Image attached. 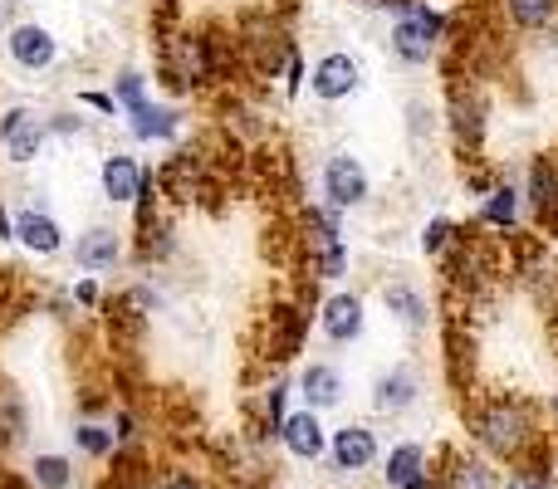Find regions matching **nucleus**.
<instances>
[{"mask_svg": "<svg viewBox=\"0 0 558 489\" xmlns=\"http://www.w3.org/2000/svg\"><path fill=\"white\" fill-rule=\"evenodd\" d=\"M465 441L495 465H514L544 445V416L539 402L524 392H475L465 396Z\"/></svg>", "mask_w": 558, "mask_h": 489, "instance_id": "nucleus-1", "label": "nucleus"}, {"mask_svg": "<svg viewBox=\"0 0 558 489\" xmlns=\"http://www.w3.org/2000/svg\"><path fill=\"white\" fill-rule=\"evenodd\" d=\"M490 94H485V78L471 74H446V103H441V133L446 143L456 147V162L475 167L490 162L485 157V143H490Z\"/></svg>", "mask_w": 558, "mask_h": 489, "instance_id": "nucleus-2", "label": "nucleus"}, {"mask_svg": "<svg viewBox=\"0 0 558 489\" xmlns=\"http://www.w3.org/2000/svg\"><path fill=\"white\" fill-rule=\"evenodd\" d=\"M446 29H451V10L432 5V0H407L402 10H392L387 54L397 69H432L446 49Z\"/></svg>", "mask_w": 558, "mask_h": 489, "instance_id": "nucleus-3", "label": "nucleus"}, {"mask_svg": "<svg viewBox=\"0 0 558 489\" xmlns=\"http://www.w3.org/2000/svg\"><path fill=\"white\" fill-rule=\"evenodd\" d=\"M235 49H241V64L255 78H275L284 54L294 49V35L279 15H245L241 29H235Z\"/></svg>", "mask_w": 558, "mask_h": 489, "instance_id": "nucleus-4", "label": "nucleus"}, {"mask_svg": "<svg viewBox=\"0 0 558 489\" xmlns=\"http://www.w3.org/2000/svg\"><path fill=\"white\" fill-rule=\"evenodd\" d=\"M318 196H324V206H333V211H363L367 201H373V176H367L363 157L357 152H328L324 162H318Z\"/></svg>", "mask_w": 558, "mask_h": 489, "instance_id": "nucleus-5", "label": "nucleus"}, {"mask_svg": "<svg viewBox=\"0 0 558 489\" xmlns=\"http://www.w3.org/2000/svg\"><path fill=\"white\" fill-rule=\"evenodd\" d=\"M49 147L45 108L35 103H5L0 108V157L10 167H35Z\"/></svg>", "mask_w": 558, "mask_h": 489, "instance_id": "nucleus-6", "label": "nucleus"}, {"mask_svg": "<svg viewBox=\"0 0 558 489\" xmlns=\"http://www.w3.org/2000/svg\"><path fill=\"white\" fill-rule=\"evenodd\" d=\"M0 45H5L10 69H20V74H49V69H59V59H64V39H59L45 20H10Z\"/></svg>", "mask_w": 558, "mask_h": 489, "instance_id": "nucleus-7", "label": "nucleus"}, {"mask_svg": "<svg viewBox=\"0 0 558 489\" xmlns=\"http://www.w3.org/2000/svg\"><path fill=\"white\" fill-rule=\"evenodd\" d=\"M524 216L539 241H558V152H534L524 167Z\"/></svg>", "mask_w": 558, "mask_h": 489, "instance_id": "nucleus-8", "label": "nucleus"}, {"mask_svg": "<svg viewBox=\"0 0 558 489\" xmlns=\"http://www.w3.org/2000/svg\"><path fill=\"white\" fill-rule=\"evenodd\" d=\"M308 94L324 108L348 103L353 94H363V59L353 49H324V54L308 64Z\"/></svg>", "mask_w": 558, "mask_h": 489, "instance_id": "nucleus-9", "label": "nucleus"}, {"mask_svg": "<svg viewBox=\"0 0 558 489\" xmlns=\"http://www.w3.org/2000/svg\"><path fill=\"white\" fill-rule=\"evenodd\" d=\"M422 396H426V372L412 357L383 367V372L373 377V387H367V406H373L377 416H407L412 406H422Z\"/></svg>", "mask_w": 558, "mask_h": 489, "instance_id": "nucleus-10", "label": "nucleus"}, {"mask_svg": "<svg viewBox=\"0 0 558 489\" xmlns=\"http://www.w3.org/2000/svg\"><path fill=\"white\" fill-rule=\"evenodd\" d=\"M314 318H318V333H324L333 347H353V343H363V333H367V298L357 294V289L333 284L324 298H318Z\"/></svg>", "mask_w": 558, "mask_h": 489, "instance_id": "nucleus-11", "label": "nucleus"}, {"mask_svg": "<svg viewBox=\"0 0 558 489\" xmlns=\"http://www.w3.org/2000/svg\"><path fill=\"white\" fill-rule=\"evenodd\" d=\"M432 470L436 489H505V470L495 461H485L475 445H441Z\"/></svg>", "mask_w": 558, "mask_h": 489, "instance_id": "nucleus-12", "label": "nucleus"}, {"mask_svg": "<svg viewBox=\"0 0 558 489\" xmlns=\"http://www.w3.org/2000/svg\"><path fill=\"white\" fill-rule=\"evenodd\" d=\"M69 259H74L78 274L104 279L128 259V235L118 231L113 221H94V225H84V231L69 241Z\"/></svg>", "mask_w": 558, "mask_h": 489, "instance_id": "nucleus-13", "label": "nucleus"}, {"mask_svg": "<svg viewBox=\"0 0 558 489\" xmlns=\"http://www.w3.org/2000/svg\"><path fill=\"white\" fill-rule=\"evenodd\" d=\"M10 231H15V245L29 249L35 259H54L69 249L64 221H59L49 206H29V201L15 206V211H10Z\"/></svg>", "mask_w": 558, "mask_h": 489, "instance_id": "nucleus-14", "label": "nucleus"}, {"mask_svg": "<svg viewBox=\"0 0 558 489\" xmlns=\"http://www.w3.org/2000/svg\"><path fill=\"white\" fill-rule=\"evenodd\" d=\"M328 470L338 475H363L377 465V455H383V441H377V431L367 421H348L338 426L333 436H328Z\"/></svg>", "mask_w": 558, "mask_h": 489, "instance_id": "nucleus-15", "label": "nucleus"}, {"mask_svg": "<svg viewBox=\"0 0 558 489\" xmlns=\"http://www.w3.org/2000/svg\"><path fill=\"white\" fill-rule=\"evenodd\" d=\"M123 123H128V137H133L137 147H147V143H177V137L186 133V113L177 103H167V98H147V103L128 108Z\"/></svg>", "mask_w": 558, "mask_h": 489, "instance_id": "nucleus-16", "label": "nucleus"}, {"mask_svg": "<svg viewBox=\"0 0 558 489\" xmlns=\"http://www.w3.org/2000/svg\"><path fill=\"white\" fill-rule=\"evenodd\" d=\"M308 318L314 314H304V304H279L265 314V363H294L299 357V347H304V333H308Z\"/></svg>", "mask_w": 558, "mask_h": 489, "instance_id": "nucleus-17", "label": "nucleus"}, {"mask_svg": "<svg viewBox=\"0 0 558 489\" xmlns=\"http://www.w3.org/2000/svg\"><path fill=\"white\" fill-rule=\"evenodd\" d=\"M481 225L495 235H514L524 225V192L514 172H495V182L481 192Z\"/></svg>", "mask_w": 558, "mask_h": 489, "instance_id": "nucleus-18", "label": "nucleus"}, {"mask_svg": "<svg viewBox=\"0 0 558 489\" xmlns=\"http://www.w3.org/2000/svg\"><path fill=\"white\" fill-rule=\"evenodd\" d=\"M377 298H383L387 318H392L397 328H407V333H426V328L436 323L432 298H426V289L412 284V279H387Z\"/></svg>", "mask_w": 558, "mask_h": 489, "instance_id": "nucleus-19", "label": "nucleus"}, {"mask_svg": "<svg viewBox=\"0 0 558 489\" xmlns=\"http://www.w3.org/2000/svg\"><path fill=\"white\" fill-rule=\"evenodd\" d=\"M294 392L308 412L324 416L348 402V377H343V367H333V363H304L294 377Z\"/></svg>", "mask_w": 558, "mask_h": 489, "instance_id": "nucleus-20", "label": "nucleus"}, {"mask_svg": "<svg viewBox=\"0 0 558 489\" xmlns=\"http://www.w3.org/2000/svg\"><path fill=\"white\" fill-rule=\"evenodd\" d=\"M275 441L284 445V455H294V461H304V465L324 461V451H328V431H324V421H318V412H308V406H289Z\"/></svg>", "mask_w": 558, "mask_h": 489, "instance_id": "nucleus-21", "label": "nucleus"}, {"mask_svg": "<svg viewBox=\"0 0 558 489\" xmlns=\"http://www.w3.org/2000/svg\"><path fill=\"white\" fill-rule=\"evenodd\" d=\"M143 172H147L143 157H133V152H123V147H113V152L98 157V196H104L108 206H133Z\"/></svg>", "mask_w": 558, "mask_h": 489, "instance_id": "nucleus-22", "label": "nucleus"}, {"mask_svg": "<svg viewBox=\"0 0 558 489\" xmlns=\"http://www.w3.org/2000/svg\"><path fill=\"white\" fill-rule=\"evenodd\" d=\"M157 192L167 206H192L206 192V162L196 152H172L157 172Z\"/></svg>", "mask_w": 558, "mask_h": 489, "instance_id": "nucleus-23", "label": "nucleus"}, {"mask_svg": "<svg viewBox=\"0 0 558 489\" xmlns=\"http://www.w3.org/2000/svg\"><path fill=\"white\" fill-rule=\"evenodd\" d=\"M500 20L514 29V35L534 39V35H549L558 25V0H495Z\"/></svg>", "mask_w": 558, "mask_h": 489, "instance_id": "nucleus-24", "label": "nucleus"}, {"mask_svg": "<svg viewBox=\"0 0 558 489\" xmlns=\"http://www.w3.org/2000/svg\"><path fill=\"white\" fill-rule=\"evenodd\" d=\"M35 436V416L15 382H0V451H20Z\"/></svg>", "mask_w": 558, "mask_h": 489, "instance_id": "nucleus-25", "label": "nucleus"}, {"mask_svg": "<svg viewBox=\"0 0 558 489\" xmlns=\"http://www.w3.org/2000/svg\"><path fill=\"white\" fill-rule=\"evenodd\" d=\"M446 377H451V387H456V396H475L471 392V382H475V338L465 333L461 323H451L446 328Z\"/></svg>", "mask_w": 558, "mask_h": 489, "instance_id": "nucleus-26", "label": "nucleus"}, {"mask_svg": "<svg viewBox=\"0 0 558 489\" xmlns=\"http://www.w3.org/2000/svg\"><path fill=\"white\" fill-rule=\"evenodd\" d=\"M74 451L84 455L88 465H108L118 455V436L108 416H78L74 421Z\"/></svg>", "mask_w": 558, "mask_h": 489, "instance_id": "nucleus-27", "label": "nucleus"}, {"mask_svg": "<svg viewBox=\"0 0 558 489\" xmlns=\"http://www.w3.org/2000/svg\"><path fill=\"white\" fill-rule=\"evenodd\" d=\"M426 470H432V451H426L422 441H397L392 451H387V461H383V485L402 489V485H412L416 475H426Z\"/></svg>", "mask_w": 558, "mask_h": 489, "instance_id": "nucleus-28", "label": "nucleus"}, {"mask_svg": "<svg viewBox=\"0 0 558 489\" xmlns=\"http://www.w3.org/2000/svg\"><path fill=\"white\" fill-rule=\"evenodd\" d=\"M510 480L520 489H558V470H554V441L534 445L530 455L510 465Z\"/></svg>", "mask_w": 558, "mask_h": 489, "instance_id": "nucleus-29", "label": "nucleus"}, {"mask_svg": "<svg viewBox=\"0 0 558 489\" xmlns=\"http://www.w3.org/2000/svg\"><path fill=\"white\" fill-rule=\"evenodd\" d=\"M29 485L35 489H78V470H74V461L69 455H59V451H39V455H29Z\"/></svg>", "mask_w": 558, "mask_h": 489, "instance_id": "nucleus-30", "label": "nucleus"}, {"mask_svg": "<svg viewBox=\"0 0 558 489\" xmlns=\"http://www.w3.org/2000/svg\"><path fill=\"white\" fill-rule=\"evenodd\" d=\"M304 265H308V279H318V284H343L348 269H353V249H348V241H338L318 249V255H308Z\"/></svg>", "mask_w": 558, "mask_h": 489, "instance_id": "nucleus-31", "label": "nucleus"}, {"mask_svg": "<svg viewBox=\"0 0 558 489\" xmlns=\"http://www.w3.org/2000/svg\"><path fill=\"white\" fill-rule=\"evenodd\" d=\"M113 98H118V108H137V103H147V98H153V78H147V69H137V64H123L113 74Z\"/></svg>", "mask_w": 558, "mask_h": 489, "instance_id": "nucleus-32", "label": "nucleus"}, {"mask_svg": "<svg viewBox=\"0 0 558 489\" xmlns=\"http://www.w3.org/2000/svg\"><path fill=\"white\" fill-rule=\"evenodd\" d=\"M456 235H461V221H456V216H432V221L422 225V241H416V249H422L426 259H441L446 249H451V241Z\"/></svg>", "mask_w": 558, "mask_h": 489, "instance_id": "nucleus-33", "label": "nucleus"}, {"mask_svg": "<svg viewBox=\"0 0 558 489\" xmlns=\"http://www.w3.org/2000/svg\"><path fill=\"white\" fill-rule=\"evenodd\" d=\"M289 406H294V382H289V377H275V382L260 392V412L255 416H260L270 431H279V421L289 416Z\"/></svg>", "mask_w": 558, "mask_h": 489, "instance_id": "nucleus-34", "label": "nucleus"}, {"mask_svg": "<svg viewBox=\"0 0 558 489\" xmlns=\"http://www.w3.org/2000/svg\"><path fill=\"white\" fill-rule=\"evenodd\" d=\"M275 78H279V94H284L289 103H294V98L308 88V59H304V49H299V39H294V49L284 54V64H279Z\"/></svg>", "mask_w": 558, "mask_h": 489, "instance_id": "nucleus-35", "label": "nucleus"}, {"mask_svg": "<svg viewBox=\"0 0 558 489\" xmlns=\"http://www.w3.org/2000/svg\"><path fill=\"white\" fill-rule=\"evenodd\" d=\"M49 123V137H64V143H74V137H84L88 127H94V118L74 113V108H54V113H45Z\"/></svg>", "mask_w": 558, "mask_h": 489, "instance_id": "nucleus-36", "label": "nucleus"}, {"mask_svg": "<svg viewBox=\"0 0 558 489\" xmlns=\"http://www.w3.org/2000/svg\"><path fill=\"white\" fill-rule=\"evenodd\" d=\"M74 98L88 108V113H98V123H113V118H123V108H118L113 88H78Z\"/></svg>", "mask_w": 558, "mask_h": 489, "instance_id": "nucleus-37", "label": "nucleus"}, {"mask_svg": "<svg viewBox=\"0 0 558 489\" xmlns=\"http://www.w3.org/2000/svg\"><path fill=\"white\" fill-rule=\"evenodd\" d=\"M69 298H74L78 314H98L108 294H104V284H98L94 274H84V279H74V284H69Z\"/></svg>", "mask_w": 558, "mask_h": 489, "instance_id": "nucleus-38", "label": "nucleus"}, {"mask_svg": "<svg viewBox=\"0 0 558 489\" xmlns=\"http://www.w3.org/2000/svg\"><path fill=\"white\" fill-rule=\"evenodd\" d=\"M113 436H118V451H137L143 445V416L137 412H113Z\"/></svg>", "mask_w": 558, "mask_h": 489, "instance_id": "nucleus-39", "label": "nucleus"}, {"mask_svg": "<svg viewBox=\"0 0 558 489\" xmlns=\"http://www.w3.org/2000/svg\"><path fill=\"white\" fill-rule=\"evenodd\" d=\"M153 489H216L206 475H196V470H186V465H167L162 475H157V485Z\"/></svg>", "mask_w": 558, "mask_h": 489, "instance_id": "nucleus-40", "label": "nucleus"}, {"mask_svg": "<svg viewBox=\"0 0 558 489\" xmlns=\"http://www.w3.org/2000/svg\"><path fill=\"white\" fill-rule=\"evenodd\" d=\"M436 113H432V103H422V98H416V103H407V133H416V137H432L436 133Z\"/></svg>", "mask_w": 558, "mask_h": 489, "instance_id": "nucleus-41", "label": "nucleus"}, {"mask_svg": "<svg viewBox=\"0 0 558 489\" xmlns=\"http://www.w3.org/2000/svg\"><path fill=\"white\" fill-rule=\"evenodd\" d=\"M0 241H15V231H10V211H5V196H0Z\"/></svg>", "mask_w": 558, "mask_h": 489, "instance_id": "nucleus-42", "label": "nucleus"}, {"mask_svg": "<svg viewBox=\"0 0 558 489\" xmlns=\"http://www.w3.org/2000/svg\"><path fill=\"white\" fill-rule=\"evenodd\" d=\"M5 29H10V0H0V39H5Z\"/></svg>", "mask_w": 558, "mask_h": 489, "instance_id": "nucleus-43", "label": "nucleus"}, {"mask_svg": "<svg viewBox=\"0 0 558 489\" xmlns=\"http://www.w3.org/2000/svg\"><path fill=\"white\" fill-rule=\"evenodd\" d=\"M549 421H554V431H558V387H554V396H549Z\"/></svg>", "mask_w": 558, "mask_h": 489, "instance_id": "nucleus-44", "label": "nucleus"}, {"mask_svg": "<svg viewBox=\"0 0 558 489\" xmlns=\"http://www.w3.org/2000/svg\"><path fill=\"white\" fill-rule=\"evenodd\" d=\"M554 470H558V441H554Z\"/></svg>", "mask_w": 558, "mask_h": 489, "instance_id": "nucleus-45", "label": "nucleus"}, {"mask_svg": "<svg viewBox=\"0 0 558 489\" xmlns=\"http://www.w3.org/2000/svg\"><path fill=\"white\" fill-rule=\"evenodd\" d=\"M505 489H520V485H514V480H505Z\"/></svg>", "mask_w": 558, "mask_h": 489, "instance_id": "nucleus-46", "label": "nucleus"}, {"mask_svg": "<svg viewBox=\"0 0 558 489\" xmlns=\"http://www.w3.org/2000/svg\"><path fill=\"white\" fill-rule=\"evenodd\" d=\"M104 489H108V485H104Z\"/></svg>", "mask_w": 558, "mask_h": 489, "instance_id": "nucleus-47", "label": "nucleus"}]
</instances>
